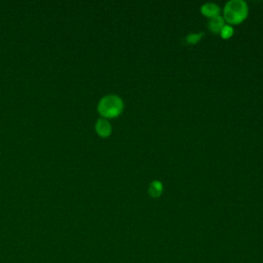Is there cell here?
Listing matches in <instances>:
<instances>
[{"label":"cell","instance_id":"277c9868","mask_svg":"<svg viewBox=\"0 0 263 263\" xmlns=\"http://www.w3.org/2000/svg\"><path fill=\"white\" fill-rule=\"evenodd\" d=\"M224 26H225L224 25V18L222 16H214V18H210V21L208 23L209 29L215 34L220 33Z\"/></svg>","mask_w":263,"mask_h":263},{"label":"cell","instance_id":"8992f818","mask_svg":"<svg viewBox=\"0 0 263 263\" xmlns=\"http://www.w3.org/2000/svg\"><path fill=\"white\" fill-rule=\"evenodd\" d=\"M162 194V184L156 180L149 186V194L152 198H158Z\"/></svg>","mask_w":263,"mask_h":263},{"label":"cell","instance_id":"52a82bcc","mask_svg":"<svg viewBox=\"0 0 263 263\" xmlns=\"http://www.w3.org/2000/svg\"><path fill=\"white\" fill-rule=\"evenodd\" d=\"M202 36H204V33H192L186 37V42L190 44H196L200 40Z\"/></svg>","mask_w":263,"mask_h":263},{"label":"cell","instance_id":"ba28073f","mask_svg":"<svg viewBox=\"0 0 263 263\" xmlns=\"http://www.w3.org/2000/svg\"><path fill=\"white\" fill-rule=\"evenodd\" d=\"M220 34H221V37L223 40H228L234 34V29L230 26H224L223 29L221 30Z\"/></svg>","mask_w":263,"mask_h":263},{"label":"cell","instance_id":"5b68a950","mask_svg":"<svg viewBox=\"0 0 263 263\" xmlns=\"http://www.w3.org/2000/svg\"><path fill=\"white\" fill-rule=\"evenodd\" d=\"M200 10H202V14H204L206 16H208L210 18L219 16V12H220L219 6L214 4H206L202 6Z\"/></svg>","mask_w":263,"mask_h":263},{"label":"cell","instance_id":"7a4b0ae2","mask_svg":"<svg viewBox=\"0 0 263 263\" xmlns=\"http://www.w3.org/2000/svg\"><path fill=\"white\" fill-rule=\"evenodd\" d=\"M124 110L122 100L116 95H109L101 99L98 105L99 114L103 118H118Z\"/></svg>","mask_w":263,"mask_h":263},{"label":"cell","instance_id":"3957f363","mask_svg":"<svg viewBox=\"0 0 263 263\" xmlns=\"http://www.w3.org/2000/svg\"><path fill=\"white\" fill-rule=\"evenodd\" d=\"M111 126L110 124L104 120V118H101L97 122V124H96V132L98 133L99 136L103 137V138H106L108 137L110 134H111Z\"/></svg>","mask_w":263,"mask_h":263},{"label":"cell","instance_id":"6da1fadb","mask_svg":"<svg viewBox=\"0 0 263 263\" xmlns=\"http://www.w3.org/2000/svg\"><path fill=\"white\" fill-rule=\"evenodd\" d=\"M224 20L228 23L236 25L242 23L248 16V6L242 0H232L224 8Z\"/></svg>","mask_w":263,"mask_h":263}]
</instances>
